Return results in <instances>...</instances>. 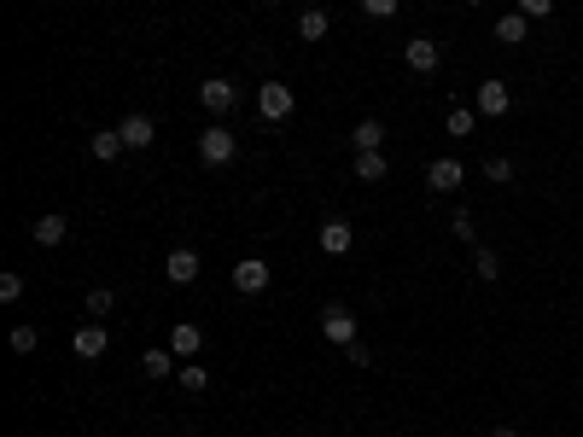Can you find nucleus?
I'll return each mask as SVG.
<instances>
[{
  "label": "nucleus",
  "instance_id": "2eb2a0df",
  "mask_svg": "<svg viewBox=\"0 0 583 437\" xmlns=\"http://www.w3.org/2000/svg\"><path fill=\"white\" fill-rule=\"evenodd\" d=\"M351 141H356V152H379V146H386V123H374V117H368V123H356V129H351Z\"/></svg>",
  "mask_w": 583,
  "mask_h": 437
},
{
  "label": "nucleus",
  "instance_id": "1a4fd4ad",
  "mask_svg": "<svg viewBox=\"0 0 583 437\" xmlns=\"http://www.w3.org/2000/svg\"><path fill=\"white\" fill-rule=\"evenodd\" d=\"M507 105H514V94L502 82H478V99H473L478 117H507Z\"/></svg>",
  "mask_w": 583,
  "mask_h": 437
},
{
  "label": "nucleus",
  "instance_id": "a211bd4d",
  "mask_svg": "<svg viewBox=\"0 0 583 437\" xmlns=\"http://www.w3.org/2000/svg\"><path fill=\"white\" fill-rule=\"evenodd\" d=\"M70 222L65 216H35V245H65Z\"/></svg>",
  "mask_w": 583,
  "mask_h": 437
},
{
  "label": "nucleus",
  "instance_id": "ddd939ff",
  "mask_svg": "<svg viewBox=\"0 0 583 437\" xmlns=\"http://www.w3.org/2000/svg\"><path fill=\"white\" fill-rule=\"evenodd\" d=\"M164 274H169V286H193L198 280V251H169V262H164Z\"/></svg>",
  "mask_w": 583,
  "mask_h": 437
},
{
  "label": "nucleus",
  "instance_id": "f3484780",
  "mask_svg": "<svg viewBox=\"0 0 583 437\" xmlns=\"http://www.w3.org/2000/svg\"><path fill=\"white\" fill-rule=\"evenodd\" d=\"M332 30V18L321 6H309V12H297V35H304V41H321V35Z\"/></svg>",
  "mask_w": 583,
  "mask_h": 437
},
{
  "label": "nucleus",
  "instance_id": "a878e982",
  "mask_svg": "<svg viewBox=\"0 0 583 437\" xmlns=\"http://www.w3.org/2000/svg\"><path fill=\"white\" fill-rule=\"evenodd\" d=\"M485 175L496 187H507V181H514V164H507V158H485Z\"/></svg>",
  "mask_w": 583,
  "mask_h": 437
},
{
  "label": "nucleus",
  "instance_id": "393cba45",
  "mask_svg": "<svg viewBox=\"0 0 583 437\" xmlns=\"http://www.w3.org/2000/svg\"><path fill=\"white\" fill-rule=\"evenodd\" d=\"M35 344H41V332H35V327H12V350H18V356H30Z\"/></svg>",
  "mask_w": 583,
  "mask_h": 437
},
{
  "label": "nucleus",
  "instance_id": "f03ea898",
  "mask_svg": "<svg viewBox=\"0 0 583 437\" xmlns=\"http://www.w3.org/2000/svg\"><path fill=\"white\" fill-rule=\"evenodd\" d=\"M233 152H240V141H233V134L222 129V123H216V129H205V134H198V158H205L210 169L233 164Z\"/></svg>",
  "mask_w": 583,
  "mask_h": 437
},
{
  "label": "nucleus",
  "instance_id": "bb28decb",
  "mask_svg": "<svg viewBox=\"0 0 583 437\" xmlns=\"http://www.w3.org/2000/svg\"><path fill=\"white\" fill-rule=\"evenodd\" d=\"M181 385H187V391H205V385H210V373L198 368V361H187V368H181Z\"/></svg>",
  "mask_w": 583,
  "mask_h": 437
},
{
  "label": "nucleus",
  "instance_id": "473e14b6",
  "mask_svg": "<svg viewBox=\"0 0 583 437\" xmlns=\"http://www.w3.org/2000/svg\"><path fill=\"white\" fill-rule=\"evenodd\" d=\"M467 6H485V0H467Z\"/></svg>",
  "mask_w": 583,
  "mask_h": 437
},
{
  "label": "nucleus",
  "instance_id": "7ed1b4c3",
  "mask_svg": "<svg viewBox=\"0 0 583 437\" xmlns=\"http://www.w3.org/2000/svg\"><path fill=\"white\" fill-rule=\"evenodd\" d=\"M198 105L216 111V117H228V111L240 105V87H233L228 77H210V82H198Z\"/></svg>",
  "mask_w": 583,
  "mask_h": 437
},
{
  "label": "nucleus",
  "instance_id": "cd10ccee",
  "mask_svg": "<svg viewBox=\"0 0 583 437\" xmlns=\"http://www.w3.org/2000/svg\"><path fill=\"white\" fill-rule=\"evenodd\" d=\"M88 315H111V292H105V286H94V292H88Z\"/></svg>",
  "mask_w": 583,
  "mask_h": 437
},
{
  "label": "nucleus",
  "instance_id": "dca6fc26",
  "mask_svg": "<svg viewBox=\"0 0 583 437\" xmlns=\"http://www.w3.org/2000/svg\"><path fill=\"white\" fill-rule=\"evenodd\" d=\"M525 30H531L525 12H507V18L496 23V41H502V47H519V41H525Z\"/></svg>",
  "mask_w": 583,
  "mask_h": 437
},
{
  "label": "nucleus",
  "instance_id": "4468645a",
  "mask_svg": "<svg viewBox=\"0 0 583 437\" xmlns=\"http://www.w3.org/2000/svg\"><path fill=\"white\" fill-rule=\"evenodd\" d=\"M141 368H146V379H169V373H176V350H169V344L146 350V356H141Z\"/></svg>",
  "mask_w": 583,
  "mask_h": 437
},
{
  "label": "nucleus",
  "instance_id": "b1692460",
  "mask_svg": "<svg viewBox=\"0 0 583 437\" xmlns=\"http://www.w3.org/2000/svg\"><path fill=\"white\" fill-rule=\"evenodd\" d=\"M18 297H23V274H0V304H18Z\"/></svg>",
  "mask_w": 583,
  "mask_h": 437
},
{
  "label": "nucleus",
  "instance_id": "9b49d317",
  "mask_svg": "<svg viewBox=\"0 0 583 437\" xmlns=\"http://www.w3.org/2000/svg\"><path fill=\"white\" fill-rule=\"evenodd\" d=\"M321 332H327L332 344H356V315H351V309H339V304H332L327 315H321Z\"/></svg>",
  "mask_w": 583,
  "mask_h": 437
},
{
  "label": "nucleus",
  "instance_id": "f704fd0d",
  "mask_svg": "<svg viewBox=\"0 0 583 437\" xmlns=\"http://www.w3.org/2000/svg\"><path fill=\"white\" fill-rule=\"evenodd\" d=\"M304 437H321V432H304Z\"/></svg>",
  "mask_w": 583,
  "mask_h": 437
},
{
  "label": "nucleus",
  "instance_id": "20e7f679",
  "mask_svg": "<svg viewBox=\"0 0 583 437\" xmlns=\"http://www.w3.org/2000/svg\"><path fill=\"white\" fill-rule=\"evenodd\" d=\"M461 181H467L461 158H432V164H426V187H432V193H461Z\"/></svg>",
  "mask_w": 583,
  "mask_h": 437
},
{
  "label": "nucleus",
  "instance_id": "39448f33",
  "mask_svg": "<svg viewBox=\"0 0 583 437\" xmlns=\"http://www.w3.org/2000/svg\"><path fill=\"white\" fill-rule=\"evenodd\" d=\"M233 286H240L245 297L269 292V262L263 257H240V262H233Z\"/></svg>",
  "mask_w": 583,
  "mask_h": 437
},
{
  "label": "nucleus",
  "instance_id": "c85d7f7f",
  "mask_svg": "<svg viewBox=\"0 0 583 437\" xmlns=\"http://www.w3.org/2000/svg\"><path fill=\"white\" fill-rule=\"evenodd\" d=\"M519 12H525V18H549L554 0H519Z\"/></svg>",
  "mask_w": 583,
  "mask_h": 437
},
{
  "label": "nucleus",
  "instance_id": "f8f14e48",
  "mask_svg": "<svg viewBox=\"0 0 583 437\" xmlns=\"http://www.w3.org/2000/svg\"><path fill=\"white\" fill-rule=\"evenodd\" d=\"M169 350H176L181 361H193L198 350H205V332H198L193 321H176V327H169Z\"/></svg>",
  "mask_w": 583,
  "mask_h": 437
},
{
  "label": "nucleus",
  "instance_id": "72a5a7b5",
  "mask_svg": "<svg viewBox=\"0 0 583 437\" xmlns=\"http://www.w3.org/2000/svg\"><path fill=\"white\" fill-rule=\"evenodd\" d=\"M263 6H280V0H263Z\"/></svg>",
  "mask_w": 583,
  "mask_h": 437
},
{
  "label": "nucleus",
  "instance_id": "4be33fe9",
  "mask_svg": "<svg viewBox=\"0 0 583 437\" xmlns=\"http://www.w3.org/2000/svg\"><path fill=\"white\" fill-rule=\"evenodd\" d=\"M473 210H461V205H455V216H450V233H455V240H461V245H473L478 240V228H473Z\"/></svg>",
  "mask_w": 583,
  "mask_h": 437
},
{
  "label": "nucleus",
  "instance_id": "6ab92c4d",
  "mask_svg": "<svg viewBox=\"0 0 583 437\" xmlns=\"http://www.w3.org/2000/svg\"><path fill=\"white\" fill-rule=\"evenodd\" d=\"M88 152L99 158V164H111V158H117V152H123V134H117V129H99V134H94V141H88Z\"/></svg>",
  "mask_w": 583,
  "mask_h": 437
},
{
  "label": "nucleus",
  "instance_id": "9d476101",
  "mask_svg": "<svg viewBox=\"0 0 583 437\" xmlns=\"http://www.w3.org/2000/svg\"><path fill=\"white\" fill-rule=\"evenodd\" d=\"M117 134H123V146H134V152H141V146H152V141H158V123L134 111V117H123V123H117Z\"/></svg>",
  "mask_w": 583,
  "mask_h": 437
},
{
  "label": "nucleus",
  "instance_id": "7c9ffc66",
  "mask_svg": "<svg viewBox=\"0 0 583 437\" xmlns=\"http://www.w3.org/2000/svg\"><path fill=\"white\" fill-rule=\"evenodd\" d=\"M344 356H351L356 368H368V361H374V356H368V344H362V339H356V344H344Z\"/></svg>",
  "mask_w": 583,
  "mask_h": 437
},
{
  "label": "nucleus",
  "instance_id": "aec40b11",
  "mask_svg": "<svg viewBox=\"0 0 583 437\" xmlns=\"http://www.w3.org/2000/svg\"><path fill=\"white\" fill-rule=\"evenodd\" d=\"M356 175H362V181H386V175H391L386 152H356Z\"/></svg>",
  "mask_w": 583,
  "mask_h": 437
},
{
  "label": "nucleus",
  "instance_id": "2f4dec72",
  "mask_svg": "<svg viewBox=\"0 0 583 437\" xmlns=\"http://www.w3.org/2000/svg\"><path fill=\"white\" fill-rule=\"evenodd\" d=\"M490 437H519V432H514V426H496V432H490Z\"/></svg>",
  "mask_w": 583,
  "mask_h": 437
},
{
  "label": "nucleus",
  "instance_id": "423d86ee",
  "mask_svg": "<svg viewBox=\"0 0 583 437\" xmlns=\"http://www.w3.org/2000/svg\"><path fill=\"white\" fill-rule=\"evenodd\" d=\"M70 350H77L82 361H99V356L111 350V332L99 327V321H88V327H77V332H70Z\"/></svg>",
  "mask_w": 583,
  "mask_h": 437
},
{
  "label": "nucleus",
  "instance_id": "0eeeda50",
  "mask_svg": "<svg viewBox=\"0 0 583 437\" xmlns=\"http://www.w3.org/2000/svg\"><path fill=\"white\" fill-rule=\"evenodd\" d=\"M403 59H408V70H414V77H432V70H438V41H432V35H408Z\"/></svg>",
  "mask_w": 583,
  "mask_h": 437
},
{
  "label": "nucleus",
  "instance_id": "6e6552de",
  "mask_svg": "<svg viewBox=\"0 0 583 437\" xmlns=\"http://www.w3.org/2000/svg\"><path fill=\"white\" fill-rule=\"evenodd\" d=\"M351 245H356V228H351V222H344V216L321 222V251H327V257H344V251H351Z\"/></svg>",
  "mask_w": 583,
  "mask_h": 437
},
{
  "label": "nucleus",
  "instance_id": "f257e3e1",
  "mask_svg": "<svg viewBox=\"0 0 583 437\" xmlns=\"http://www.w3.org/2000/svg\"><path fill=\"white\" fill-rule=\"evenodd\" d=\"M257 111H263L269 123H287L292 111H297V94H292L287 82H263V87H257Z\"/></svg>",
  "mask_w": 583,
  "mask_h": 437
},
{
  "label": "nucleus",
  "instance_id": "c756f323",
  "mask_svg": "<svg viewBox=\"0 0 583 437\" xmlns=\"http://www.w3.org/2000/svg\"><path fill=\"white\" fill-rule=\"evenodd\" d=\"M362 12H368V18H391L396 0H362Z\"/></svg>",
  "mask_w": 583,
  "mask_h": 437
},
{
  "label": "nucleus",
  "instance_id": "5701e85b",
  "mask_svg": "<svg viewBox=\"0 0 583 437\" xmlns=\"http://www.w3.org/2000/svg\"><path fill=\"white\" fill-rule=\"evenodd\" d=\"M450 134H455V141H461V134H478V111L473 105H455L450 111Z\"/></svg>",
  "mask_w": 583,
  "mask_h": 437
},
{
  "label": "nucleus",
  "instance_id": "412c9836",
  "mask_svg": "<svg viewBox=\"0 0 583 437\" xmlns=\"http://www.w3.org/2000/svg\"><path fill=\"white\" fill-rule=\"evenodd\" d=\"M473 274H478V280H502V257H496L490 245H478V251H473Z\"/></svg>",
  "mask_w": 583,
  "mask_h": 437
}]
</instances>
